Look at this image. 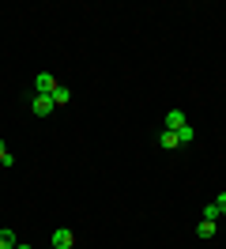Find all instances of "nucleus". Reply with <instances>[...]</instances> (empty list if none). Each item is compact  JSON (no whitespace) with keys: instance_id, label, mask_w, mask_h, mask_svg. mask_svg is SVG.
<instances>
[{"instance_id":"13","label":"nucleus","mask_w":226,"mask_h":249,"mask_svg":"<svg viewBox=\"0 0 226 249\" xmlns=\"http://www.w3.org/2000/svg\"><path fill=\"white\" fill-rule=\"evenodd\" d=\"M15 249H34V246H27V242H19V246H15Z\"/></svg>"},{"instance_id":"1","label":"nucleus","mask_w":226,"mask_h":249,"mask_svg":"<svg viewBox=\"0 0 226 249\" xmlns=\"http://www.w3.org/2000/svg\"><path fill=\"white\" fill-rule=\"evenodd\" d=\"M30 113L34 117H49L53 113V94H34L30 98Z\"/></svg>"},{"instance_id":"12","label":"nucleus","mask_w":226,"mask_h":249,"mask_svg":"<svg viewBox=\"0 0 226 249\" xmlns=\"http://www.w3.org/2000/svg\"><path fill=\"white\" fill-rule=\"evenodd\" d=\"M215 208H219V215H226V193H219V196H215Z\"/></svg>"},{"instance_id":"6","label":"nucleus","mask_w":226,"mask_h":249,"mask_svg":"<svg viewBox=\"0 0 226 249\" xmlns=\"http://www.w3.org/2000/svg\"><path fill=\"white\" fill-rule=\"evenodd\" d=\"M215 231H219L215 219H200V223H196V238H215Z\"/></svg>"},{"instance_id":"2","label":"nucleus","mask_w":226,"mask_h":249,"mask_svg":"<svg viewBox=\"0 0 226 249\" xmlns=\"http://www.w3.org/2000/svg\"><path fill=\"white\" fill-rule=\"evenodd\" d=\"M57 87H60V83L49 76V72H38V76H34V91H38V94H53Z\"/></svg>"},{"instance_id":"7","label":"nucleus","mask_w":226,"mask_h":249,"mask_svg":"<svg viewBox=\"0 0 226 249\" xmlns=\"http://www.w3.org/2000/svg\"><path fill=\"white\" fill-rule=\"evenodd\" d=\"M68 102H72V91H68V87H57V91H53V106H68Z\"/></svg>"},{"instance_id":"8","label":"nucleus","mask_w":226,"mask_h":249,"mask_svg":"<svg viewBox=\"0 0 226 249\" xmlns=\"http://www.w3.org/2000/svg\"><path fill=\"white\" fill-rule=\"evenodd\" d=\"M15 246H19L15 231H0V249H15Z\"/></svg>"},{"instance_id":"5","label":"nucleus","mask_w":226,"mask_h":249,"mask_svg":"<svg viewBox=\"0 0 226 249\" xmlns=\"http://www.w3.org/2000/svg\"><path fill=\"white\" fill-rule=\"evenodd\" d=\"M158 147H166V151H177V147H181L177 132H174V128H162V132H158Z\"/></svg>"},{"instance_id":"10","label":"nucleus","mask_w":226,"mask_h":249,"mask_svg":"<svg viewBox=\"0 0 226 249\" xmlns=\"http://www.w3.org/2000/svg\"><path fill=\"white\" fill-rule=\"evenodd\" d=\"M192 136H196V128H192V124H185V128H177V140H181V143H192Z\"/></svg>"},{"instance_id":"9","label":"nucleus","mask_w":226,"mask_h":249,"mask_svg":"<svg viewBox=\"0 0 226 249\" xmlns=\"http://www.w3.org/2000/svg\"><path fill=\"white\" fill-rule=\"evenodd\" d=\"M12 162H15V155L8 151V143L0 140V166H12Z\"/></svg>"},{"instance_id":"4","label":"nucleus","mask_w":226,"mask_h":249,"mask_svg":"<svg viewBox=\"0 0 226 249\" xmlns=\"http://www.w3.org/2000/svg\"><path fill=\"white\" fill-rule=\"evenodd\" d=\"M185 124H189V117H185V109H170V113H166V128H174V132H177V128H185Z\"/></svg>"},{"instance_id":"11","label":"nucleus","mask_w":226,"mask_h":249,"mask_svg":"<svg viewBox=\"0 0 226 249\" xmlns=\"http://www.w3.org/2000/svg\"><path fill=\"white\" fill-rule=\"evenodd\" d=\"M204 219H219V208H215V200H211L208 208H204Z\"/></svg>"},{"instance_id":"14","label":"nucleus","mask_w":226,"mask_h":249,"mask_svg":"<svg viewBox=\"0 0 226 249\" xmlns=\"http://www.w3.org/2000/svg\"><path fill=\"white\" fill-rule=\"evenodd\" d=\"M49 249H53V246H49Z\"/></svg>"},{"instance_id":"3","label":"nucleus","mask_w":226,"mask_h":249,"mask_svg":"<svg viewBox=\"0 0 226 249\" xmlns=\"http://www.w3.org/2000/svg\"><path fill=\"white\" fill-rule=\"evenodd\" d=\"M53 249H75V234L68 231V227L53 231Z\"/></svg>"}]
</instances>
